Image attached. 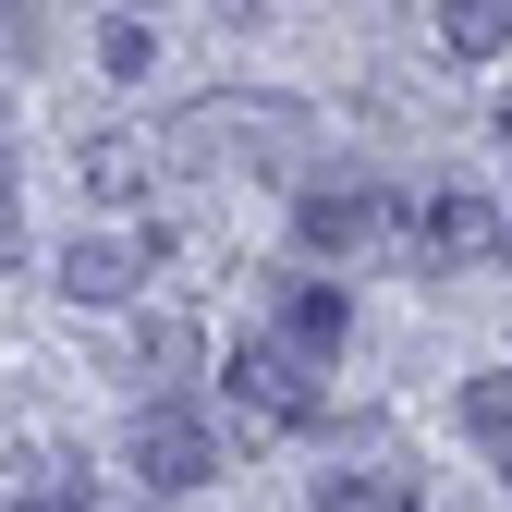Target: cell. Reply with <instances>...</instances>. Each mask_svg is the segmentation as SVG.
<instances>
[{
	"mask_svg": "<svg viewBox=\"0 0 512 512\" xmlns=\"http://www.w3.org/2000/svg\"><path fill=\"white\" fill-rule=\"evenodd\" d=\"M0 256H13V183H0Z\"/></svg>",
	"mask_w": 512,
	"mask_h": 512,
	"instance_id": "cell-13",
	"label": "cell"
},
{
	"mask_svg": "<svg viewBox=\"0 0 512 512\" xmlns=\"http://www.w3.org/2000/svg\"><path fill=\"white\" fill-rule=\"evenodd\" d=\"M232 415L244 427H317V366L293 354V342H232Z\"/></svg>",
	"mask_w": 512,
	"mask_h": 512,
	"instance_id": "cell-1",
	"label": "cell"
},
{
	"mask_svg": "<svg viewBox=\"0 0 512 512\" xmlns=\"http://www.w3.org/2000/svg\"><path fill=\"white\" fill-rule=\"evenodd\" d=\"M208 147H281V159H293L305 122H293V110H183V122H171V159H208Z\"/></svg>",
	"mask_w": 512,
	"mask_h": 512,
	"instance_id": "cell-6",
	"label": "cell"
},
{
	"mask_svg": "<svg viewBox=\"0 0 512 512\" xmlns=\"http://www.w3.org/2000/svg\"><path fill=\"white\" fill-rule=\"evenodd\" d=\"M147 171H159V147H135V135H98L86 147V183H98V196H147Z\"/></svg>",
	"mask_w": 512,
	"mask_h": 512,
	"instance_id": "cell-9",
	"label": "cell"
},
{
	"mask_svg": "<svg viewBox=\"0 0 512 512\" xmlns=\"http://www.w3.org/2000/svg\"><path fill=\"white\" fill-rule=\"evenodd\" d=\"M122 13H135V0H122Z\"/></svg>",
	"mask_w": 512,
	"mask_h": 512,
	"instance_id": "cell-15",
	"label": "cell"
},
{
	"mask_svg": "<svg viewBox=\"0 0 512 512\" xmlns=\"http://www.w3.org/2000/svg\"><path fill=\"white\" fill-rule=\"evenodd\" d=\"M439 49L452 61H500L512 49V0H439Z\"/></svg>",
	"mask_w": 512,
	"mask_h": 512,
	"instance_id": "cell-8",
	"label": "cell"
},
{
	"mask_svg": "<svg viewBox=\"0 0 512 512\" xmlns=\"http://www.w3.org/2000/svg\"><path fill=\"white\" fill-rule=\"evenodd\" d=\"M305 512H415V488H403V476H330Z\"/></svg>",
	"mask_w": 512,
	"mask_h": 512,
	"instance_id": "cell-10",
	"label": "cell"
},
{
	"mask_svg": "<svg viewBox=\"0 0 512 512\" xmlns=\"http://www.w3.org/2000/svg\"><path fill=\"white\" fill-rule=\"evenodd\" d=\"M25 512H86V500H74V476H61V488H25Z\"/></svg>",
	"mask_w": 512,
	"mask_h": 512,
	"instance_id": "cell-12",
	"label": "cell"
},
{
	"mask_svg": "<svg viewBox=\"0 0 512 512\" xmlns=\"http://www.w3.org/2000/svg\"><path fill=\"white\" fill-rule=\"evenodd\" d=\"M403 244L427 256V269H464V256H488V244H500V208L476 196V183H439V196L403 220Z\"/></svg>",
	"mask_w": 512,
	"mask_h": 512,
	"instance_id": "cell-4",
	"label": "cell"
},
{
	"mask_svg": "<svg viewBox=\"0 0 512 512\" xmlns=\"http://www.w3.org/2000/svg\"><path fill=\"white\" fill-rule=\"evenodd\" d=\"M342 330H354L342 281H281V342H293L305 366H330V354H342Z\"/></svg>",
	"mask_w": 512,
	"mask_h": 512,
	"instance_id": "cell-7",
	"label": "cell"
},
{
	"mask_svg": "<svg viewBox=\"0 0 512 512\" xmlns=\"http://www.w3.org/2000/svg\"><path fill=\"white\" fill-rule=\"evenodd\" d=\"M500 244H512V232H500Z\"/></svg>",
	"mask_w": 512,
	"mask_h": 512,
	"instance_id": "cell-16",
	"label": "cell"
},
{
	"mask_svg": "<svg viewBox=\"0 0 512 512\" xmlns=\"http://www.w3.org/2000/svg\"><path fill=\"white\" fill-rule=\"evenodd\" d=\"M464 415H476L488 439H512V366H500V378H476V391H464Z\"/></svg>",
	"mask_w": 512,
	"mask_h": 512,
	"instance_id": "cell-11",
	"label": "cell"
},
{
	"mask_svg": "<svg viewBox=\"0 0 512 512\" xmlns=\"http://www.w3.org/2000/svg\"><path fill=\"white\" fill-rule=\"evenodd\" d=\"M135 281H159V256L135 232H86V244H61V293L74 305H122Z\"/></svg>",
	"mask_w": 512,
	"mask_h": 512,
	"instance_id": "cell-5",
	"label": "cell"
},
{
	"mask_svg": "<svg viewBox=\"0 0 512 512\" xmlns=\"http://www.w3.org/2000/svg\"><path fill=\"white\" fill-rule=\"evenodd\" d=\"M293 232L317 256H366L378 232H391V196H378V183H305V196H293Z\"/></svg>",
	"mask_w": 512,
	"mask_h": 512,
	"instance_id": "cell-3",
	"label": "cell"
},
{
	"mask_svg": "<svg viewBox=\"0 0 512 512\" xmlns=\"http://www.w3.org/2000/svg\"><path fill=\"white\" fill-rule=\"evenodd\" d=\"M0 37H25V0H0Z\"/></svg>",
	"mask_w": 512,
	"mask_h": 512,
	"instance_id": "cell-14",
	"label": "cell"
},
{
	"mask_svg": "<svg viewBox=\"0 0 512 512\" xmlns=\"http://www.w3.org/2000/svg\"><path fill=\"white\" fill-rule=\"evenodd\" d=\"M135 476H147V488H208V476H220L208 415H196V403H147V415H135Z\"/></svg>",
	"mask_w": 512,
	"mask_h": 512,
	"instance_id": "cell-2",
	"label": "cell"
}]
</instances>
